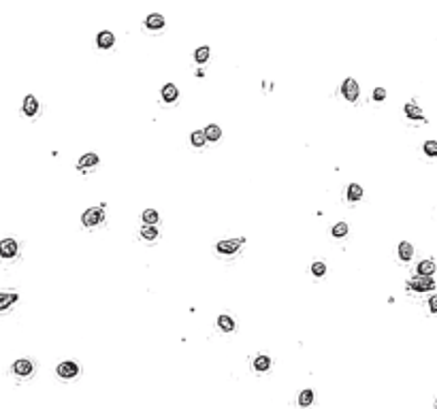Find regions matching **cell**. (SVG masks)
I'll list each match as a JSON object with an SVG mask.
<instances>
[{"instance_id": "6da1fadb", "label": "cell", "mask_w": 437, "mask_h": 409, "mask_svg": "<svg viewBox=\"0 0 437 409\" xmlns=\"http://www.w3.org/2000/svg\"><path fill=\"white\" fill-rule=\"evenodd\" d=\"M407 288L416 290V292H429V290L435 288V282H433V277H420V275H416V277H412L410 282H407Z\"/></svg>"}, {"instance_id": "7a4b0ae2", "label": "cell", "mask_w": 437, "mask_h": 409, "mask_svg": "<svg viewBox=\"0 0 437 409\" xmlns=\"http://www.w3.org/2000/svg\"><path fill=\"white\" fill-rule=\"evenodd\" d=\"M105 220V211H103V207H92V209H88L83 213V218H81V222L85 226H96V224H100V222Z\"/></svg>"}, {"instance_id": "3957f363", "label": "cell", "mask_w": 437, "mask_h": 409, "mask_svg": "<svg viewBox=\"0 0 437 409\" xmlns=\"http://www.w3.org/2000/svg\"><path fill=\"white\" fill-rule=\"evenodd\" d=\"M32 371H34V364L28 360V358H21V360L13 364V373H15L17 377H30Z\"/></svg>"}, {"instance_id": "277c9868", "label": "cell", "mask_w": 437, "mask_h": 409, "mask_svg": "<svg viewBox=\"0 0 437 409\" xmlns=\"http://www.w3.org/2000/svg\"><path fill=\"white\" fill-rule=\"evenodd\" d=\"M17 256V241L2 239L0 241V258H15Z\"/></svg>"}, {"instance_id": "5b68a950", "label": "cell", "mask_w": 437, "mask_h": 409, "mask_svg": "<svg viewBox=\"0 0 437 409\" xmlns=\"http://www.w3.org/2000/svg\"><path fill=\"white\" fill-rule=\"evenodd\" d=\"M58 375L62 379H73L75 375H79V367L75 362H60L58 364Z\"/></svg>"}, {"instance_id": "8992f818", "label": "cell", "mask_w": 437, "mask_h": 409, "mask_svg": "<svg viewBox=\"0 0 437 409\" xmlns=\"http://www.w3.org/2000/svg\"><path fill=\"white\" fill-rule=\"evenodd\" d=\"M243 245V239H237V241H220L218 243V252L220 254H224V256H231V254H235L237 249Z\"/></svg>"}, {"instance_id": "52a82bcc", "label": "cell", "mask_w": 437, "mask_h": 409, "mask_svg": "<svg viewBox=\"0 0 437 409\" xmlns=\"http://www.w3.org/2000/svg\"><path fill=\"white\" fill-rule=\"evenodd\" d=\"M341 94L346 96L348 100H354L358 98V83L354 81V79H346V81H343V85H341Z\"/></svg>"}, {"instance_id": "ba28073f", "label": "cell", "mask_w": 437, "mask_h": 409, "mask_svg": "<svg viewBox=\"0 0 437 409\" xmlns=\"http://www.w3.org/2000/svg\"><path fill=\"white\" fill-rule=\"evenodd\" d=\"M416 273H418L420 277H431L433 273H435V262H433V260H422V262H418Z\"/></svg>"}, {"instance_id": "9c48e42d", "label": "cell", "mask_w": 437, "mask_h": 409, "mask_svg": "<svg viewBox=\"0 0 437 409\" xmlns=\"http://www.w3.org/2000/svg\"><path fill=\"white\" fill-rule=\"evenodd\" d=\"M17 294H11V292H0V311L9 309V307H13L17 303Z\"/></svg>"}, {"instance_id": "30bf717a", "label": "cell", "mask_w": 437, "mask_h": 409, "mask_svg": "<svg viewBox=\"0 0 437 409\" xmlns=\"http://www.w3.org/2000/svg\"><path fill=\"white\" fill-rule=\"evenodd\" d=\"M37 111H39L37 98H34V96H26L24 98V113L28 117H32V116H37Z\"/></svg>"}, {"instance_id": "8fae6325", "label": "cell", "mask_w": 437, "mask_h": 409, "mask_svg": "<svg viewBox=\"0 0 437 409\" xmlns=\"http://www.w3.org/2000/svg\"><path fill=\"white\" fill-rule=\"evenodd\" d=\"M113 41H116V39H113V34H111L109 30H103V32H100L98 37H96L98 47H103V49H109V47L113 45Z\"/></svg>"}, {"instance_id": "7c38bea8", "label": "cell", "mask_w": 437, "mask_h": 409, "mask_svg": "<svg viewBox=\"0 0 437 409\" xmlns=\"http://www.w3.org/2000/svg\"><path fill=\"white\" fill-rule=\"evenodd\" d=\"M412 256H414V247H412V243H407V241L399 243V258H401V260L407 262V260H412Z\"/></svg>"}, {"instance_id": "4fadbf2b", "label": "cell", "mask_w": 437, "mask_h": 409, "mask_svg": "<svg viewBox=\"0 0 437 409\" xmlns=\"http://www.w3.org/2000/svg\"><path fill=\"white\" fill-rule=\"evenodd\" d=\"M405 116L410 119H425V113H422L420 107H416L414 103H407L405 105Z\"/></svg>"}, {"instance_id": "5bb4252c", "label": "cell", "mask_w": 437, "mask_h": 409, "mask_svg": "<svg viewBox=\"0 0 437 409\" xmlns=\"http://www.w3.org/2000/svg\"><path fill=\"white\" fill-rule=\"evenodd\" d=\"M145 26L152 28V30H160V28L164 26V17L158 15V13H154V15H149V17L145 19Z\"/></svg>"}, {"instance_id": "9a60e30c", "label": "cell", "mask_w": 437, "mask_h": 409, "mask_svg": "<svg viewBox=\"0 0 437 409\" xmlns=\"http://www.w3.org/2000/svg\"><path fill=\"white\" fill-rule=\"evenodd\" d=\"M98 164V156L96 154H85L79 162H77V167L79 169H90V167H96Z\"/></svg>"}, {"instance_id": "2e32d148", "label": "cell", "mask_w": 437, "mask_h": 409, "mask_svg": "<svg viewBox=\"0 0 437 409\" xmlns=\"http://www.w3.org/2000/svg\"><path fill=\"white\" fill-rule=\"evenodd\" d=\"M203 134H205V139L207 141H218L220 136H222V130L216 126V124H211V126H207L205 130H203Z\"/></svg>"}, {"instance_id": "e0dca14e", "label": "cell", "mask_w": 437, "mask_h": 409, "mask_svg": "<svg viewBox=\"0 0 437 409\" xmlns=\"http://www.w3.org/2000/svg\"><path fill=\"white\" fill-rule=\"evenodd\" d=\"M162 98L167 100V103H173V100L177 98V88H175L173 83H167V85L162 88Z\"/></svg>"}, {"instance_id": "ac0fdd59", "label": "cell", "mask_w": 437, "mask_h": 409, "mask_svg": "<svg viewBox=\"0 0 437 409\" xmlns=\"http://www.w3.org/2000/svg\"><path fill=\"white\" fill-rule=\"evenodd\" d=\"M363 198V188L361 185H356V183H352L348 188V200L350 203H354V200H361Z\"/></svg>"}, {"instance_id": "d6986e66", "label": "cell", "mask_w": 437, "mask_h": 409, "mask_svg": "<svg viewBox=\"0 0 437 409\" xmlns=\"http://www.w3.org/2000/svg\"><path fill=\"white\" fill-rule=\"evenodd\" d=\"M218 326L222 328V331H226V333L235 331V322H233V318H228V315H220V318H218Z\"/></svg>"}, {"instance_id": "ffe728a7", "label": "cell", "mask_w": 437, "mask_h": 409, "mask_svg": "<svg viewBox=\"0 0 437 409\" xmlns=\"http://www.w3.org/2000/svg\"><path fill=\"white\" fill-rule=\"evenodd\" d=\"M269 367H271V358L269 356H258L254 360V369L256 371H269Z\"/></svg>"}, {"instance_id": "44dd1931", "label": "cell", "mask_w": 437, "mask_h": 409, "mask_svg": "<svg viewBox=\"0 0 437 409\" xmlns=\"http://www.w3.org/2000/svg\"><path fill=\"white\" fill-rule=\"evenodd\" d=\"M143 222H145V226H154L156 222H158V211L145 209V211H143Z\"/></svg>"}, {"instance_id": "7402d4cb", "label": "cell", "mask_w": 437, "mask_h": 409, "mask_svg": "<svg viewBox=\"0 0 437 409\" xmlns=\"http://www.w3.org/2000/svg\"><path fill=\"white\" fill-rule=\"evenodd\" d=\"M313 403V392L312 390H303L299 394V405L301 407H307V405H312Z\"/></svg>"}, {"instance_id": "603a6c76", "label": "cell", "mask_w": 437, "mask_h": 409, "mask_svg": "<svg viewBox=\"0 0 437 409\" xmlns=\"http://www.w3.org/2000/svg\"><path fill=\"white\" fill-rule=\"evenodd\" d=\"M346 234H348V224H346V222H337V224L333 226V236H337V239H343Z\"/></svg>"}, {"instance_id": "cb8c5ba5", "label": "cell", "mask_w": 437, "mask_h": 409, "mask_svg": "<svg viewBox=\"0 0 437 409\" xmlns=\"http://www.w3.org/2000/svg\"><path fill=\"white\" fill-rule=\"evenodd\" d=\"M207 58H209V47H198L196 52H194V60H196L198 64L207 62Z\"/></svg>"}, {"instance_id": "d4e9b609", "label": "cell", "mask_w": 437, "mask_h": 409, "mask_svg": "<svg viewBox=\"0 0 437 409\" xmlns=\"http://www.w3.org/2000/svg\"><path fill=\"white\" fill-rule=\"evenodd\" d=\"M141 236H143V239H147V241H152V239L158 236V231H156L154 226H143L141 228Z\"/></svg>"}, {"instance_id": "484cf974", "label": "cell", "mask_w": 437, "mask_h": 409, "mask_svg": "<svg viewBox=\"0 0 437 409\" xmlns=\"http://www.w3.org/2000/svg\"><path fill=\"white\" fill-rule=\"evenodd\" d=\"M312 273H313L316 277H322V275L326 273V264H324V262H313V264H312Z\"/></svg>"}, {"instance_id": "4316f807", "label": "cell", "mask_w": 437, "mask_h": 409, "mask_svg": "<svg viewBox=\"0 0 437 409\" xmlns=\"http://www.w3.org/2000/svg\"><path fill=\"white\" fill-rule=\"evenodd\" d=\"M425 154L431 156V158L437 156V141H427L425 143Z\"/></svg>"}, {"instance_id": "83f0119b", "label": "cell", "mask_w": 437, "mask_h": 409, "mask_svg": "<svg viewBox=\"0 0 437 409\" xmlns=\"http://www.w3.org/2000/svg\"><path fill=\"white\" fill-rule=\"evenodd\" d=\"M205 141H207V139H205V134L200 132V130H196L194 134H192V145H196V147H203V145H205Z\"/></svg>"}, {"instance_id": "f1b7e54d", "label": "cell", "mask_w": 437, "mask_h": 409, "mask_svg": "<svg viewBox=\"0 0 437 409\" xmlns=\"http://www.w3.org/2000/svg\"><path fill=\"white\" fill-rule=\"evenodd\" d=\"M386 98V90L384 88H375L374 90V100H384Z\"/></svg>"}, {"instance_id": "f546056e", "label": "cell", "mask_w": 437, "mask_h": 409, "mask_svg": "<svg viewBox=\"0 0 437 409\" xmlns=\"http://www.w3.org/2000/svg\"><path fill=\"white\" fill-rule=\"evenodd\" d=\"M429 309H431V313H437V296L429 298Z\"/></svg>"}]
</instances>
